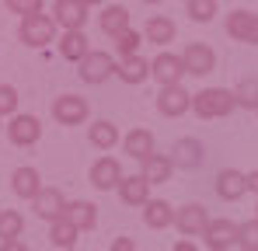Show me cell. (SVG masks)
Instances as JSON below:
<instances>
[{
    "label": "cell",
    "instance_id": "26",
    "mask_svg": "<svg viewBox=\"0 0 258 251\" xmlns=\"http://www.w3.org/2000/svg\"><path fill=\"white\" fill-rule=\"evenodd\" d=\"M77 237H81V230L67 220V216H59V220H52V227H49V244L52 248H63L70 251L74 244H77Z\"/></svg>",
    "mask_w": 258,
    "mask_h": 251
},
{
    "label": "cell",
    "instance_id": "5",
    "mask_svg": "<svg viewBox=\"0 0 258 251\" xmlns=\"http://www.w3.org/2000/svg\"><path fill=\"white\" fill-rule=\"evenodd\" d=\"M87 112H91V105L81 94H59L52 101V119L59 126H81L87 119Z\"/></svg>",
    "mask_w": 258,
    "mask_h": 251
},
{
    "label": "cell",
    "instance_id": "37",
    "mask_svg": "<svg viewBox=\"0 0 258 251\" xmlns=\"http://www.w3.org/2000/svg\"><path fill=\"white\" fill-rule=\"evenodd\" d=\"M0 251H28V244H21V241H0Z\"/></svg>",
    "mask_w": 258,
    "mask_h": 251
},
{
    "label": "cell",
    "instance_id": "31",
    "mask_svg": "<svg viewBox=\"0 0 258 251\" xmlns=\"http://www.w3.org/2000/svg\"><path fill=\"white\" fill-rule=\"evenodd\" d=\"M112 45H115V52H119L122 59L140 56V32H136V28H126L122 35H115V39H112Z\"/></svg>",
    "mask_w": 258,
    "mask_h": 251
},
{
    "label": "cell",
    "instance_id": "16",
    "mask_svg": "<svg viewBox=\"0 0 258 251\" xmlns=\"http://www.w3.org/2000/svg\"><path fill=\"white\" fill-rule=\"evenodd\" d=\"M203 143L196 140V136H181L178 143L171 147V164L174 167H185V171H196V167L203 164Z\"/></svg>",
    "mask_w": 258,
    "mask_h": 251
},
{
    "label": "cell",
    "instance_id": "13",
    "mask_svg": "<svg viewBox=\"0 0 258 251\" xmlns=\"http://www.w3.org/2000/svg\"><path fill=\"white\" fill-rule=\"evenodd\" d=\"M52 14H56V25H63L67 32H84L87 25V7L81 0H56Z\"/></svg>",
    "mask_w": 258,
    "mask_h": 251
},
{
    "label": "cell",
    "instance_id": "21",
    "mask_svg": "<svg viewBox=\"0 0 258 251\" xmlns=\"http://www.w3.org/2000/svg\"><path fill=\"white\" fill-rule=\"evenodd\" d=\"M143 223L150 230H164L174 223V206H168V199H150L143 206Z\"/></svg>",
    "mask_w": 258,
    "mask_h": 251
},
{
    "label": "cell",
    "instance_id": "19",
    "mask_svg": "<svg viewBox=\"0 0 258 251\" xmlns=\"http://www.w3.org/2000/svg\"><path fill=\"white\" fill-rule=\"evenodd\" d=\"M11 189H14L18 199H35V196L42 192V178H39L35 167H18V171L11 174Z\"/></svg>",
    "mask_w": 258,
    "mask_h": 251
},
{
    "label": "cell",
    "instance_id": "3",
    "mask_svg": "<svg viewBox=\"0 0 258 251\" xmlns=\"http://www.w3.org/2000/svg\"><path fill=\"white\" fill-rule=\"evenodd\" d=\"M119 70V63L112 59V52H101V49H91L84 59H81V81L84 84H105L112 74Z\"/></svg>",
    "mask_w": 258,
    "mask_h": 251
},
{
    "label": "cell",
    "instance_id": "32",
    "mask_svg": "<svg viewBox=\"0 0 258 251\" xmlns=\"http://www.w3.org/2000/svg\"><path fill=\"white\" fill-rule=\"evenodd\" d=\"M185 7H188V18L199 21V25H206V21L216 18V0H188Z\"/></svg>",
    "mask_w": 258,
    "mask_h": 251
},
{
    "label": "cell",
    "instance_id": "27",
    "mask_svg": "<svg viewBox=\"0 0 258 251\" xmlns=\"http://www.w3.org/2000/svg\"><path fill=\"white\" fill-rule=\"evenodd\" d=\"M87 140H91V147H98V150H112V147L119 143V129L108 122V119H98V122L87 126Z\"/></svg>",
    "mask_w": 258,
    "mask_h": 251
},
{
    "label": "cell",
    "instance_id": "38",
    "mask_svg": "<svg viewBox=\"0 0 258 251\" xmlns=\"http://www.w3.org/2000/svg\"><path fill=\"white\" fill-rule=\"evenodd\" d=\"M174 251H196V244H192V241H188V237H181V241H178V244H174Z\"/></svg>",
    "mask_w": 258,
    "mask_h": 251
},
{
    "label": "cell",
    "instance_id": "18",
    "mask_svg": "<svg viewBox=\"0 0 258 251\" xmlns=\"http://www.w3.org/2000/svg\"><path fill=\"white\" fill-rule=\"evenodd\" d=\"M122 150H126L133 161H147V157H154V133L150 129H133V133H126V140H122Z\"/></svg>",
    "mask_w": 258,
    "mask_h": 251
},
{
    "label": "cell",
    "instance_id": "24",
    "mask_svg": "<svg viewBox=\"0 0 258 251\" xmlns=\"http://www.w3.org/2000/svg\"><path fill=\"white\" fill-rule=\"evenodd\" d=\"M56 45H59V56L70 59V63H81L87 52H91L87 49V32H63Z\"/></svg>",
    "mask_w": 258,
    "mask_h": 251
},
{
    "label": "cell",
    "instance_id": "11",
    "mask_svg": "<svg viewBox=\"0 0 258 251\" xmlns=\"http://www.w3.org/2000/svg\"><path fill=\"white\" fill-rule=\"evenodd\" d=\"M188 108H192V94H188L181 84H174V87H161V94H157V112H161V115L178 119V115H185Z\"/></svg>",
    "mask_w": 258,
    "mask_h": 251
},
{
    "label": "cell",
    "instance_id": "36",
    "mask_svg": "<svg viewBox=\"0 0 258 251\" xmlns=\"http://www.w3.org/2000/svg\"><path fill=\"white\" fill-rule=\"evenodd\" d=\"M112 251H136V241L133 237H115L112 241Z\"/></svg>",
    "mask_w": 258,
    "mask_h": 251
},
{
    "label": "cell",
    "instance_id": "29",
    "mask_svg": "<svg viewBox=\"0 0 258 251\" xmlns=\"http://www.w3.org/2000/svg\"><path fill=\"white\" fill-rule=\"evenodd\" d=\"M25 216L18 209H0V241H21Z\"/></svg>",
    "mask_w": 258,
    "mask_h": 251
},
{
    "label": "cell",
    "instance_id": "42",
    "mask_svg": "<svg viewBox=\"0 0 258 251\" xmlns=\"http://www.w3.org/2000/svg\"><path fill=\"white\" fill-rule=\"evenodd\" d=\"M255 220H258V209H255Z\"/></svg>",
    "mask_w": 258,
    "mask_h": 251
},
{
    "label": "cell",
    "instance_id": "20",
    "mask_svg": "<svg viewBox=\"0 0 258 251\" xmlns=\"http://www.w3.org/2000/svg\"><path fill=\"white\" fill-rule=\"evenodd\" d=\"M98 25H101V32H105L108 39H115V35H122L129 28V11L122 4H112V7H105V11L98 14Z\"/></svg>",
    "mask_w": 258,
    "mask_h": 251
},
{
    "label": "cell",
    "instance_id": "41",
    "mask_svg": "<svg viewBox=\"0 0 258 251\" xmlns=\"http://www.w3.org/2000/svg\"><path fill=\"white\" fill-rule=\"evenodd\" d=\"M143 4H161V0H143Z\"/></svg>",
    "mask_w": 258,
    "mask_h": 251
},
{
    "label": "cell",
    "instance_id": "33",
    "mask_svg": "<svg viewBox=\"0 0 258 251\" xmlns=\"http://www.w3.org/2000/svg\"><path fill=\"white\" fill-rule=\"evenodd\" d=\"M237 248H241V251H258V220H255V216H251L248 223H241Z\"/></svg>",
    "mask_w": 258,
    "mask_h": 251
},
{
    "label": "cell",
    "instance_id": "14",
    "mask_svg": "<svg viewBox=\"0 0 258 251\" xmlns=\"http://www.w3.org/2000/svg\"><path fill=\"white\" fill-rule=\"evenodd\" d=\"M32 209H35V216H42V220H59L63 216V209H67V199H63V192L56 189V185H42V192L32 199Z\"/></svg>",
    "mask_w": 258,
    "mask_h": 251
},
{
    "label": "cell",
    "instance_id": "30",
    "mask_svg": "<svg viewBox=\"0 0 258 251\" xmlns=\"http://www.w3.org/2000/svg\"><path fill=\"white\" fill-rule=\"evenodd\" d=\"M234 101H237V108H255L258 112V77H248V81H241L234 87Z\"/></svg>",
    "mask_w": 258,
    "mask_h": 251
},
{
    "label": "cell",
    "instance_id": "39",
    "mask_svg": "<svg viewBox=\"0 0 258 251\" xmlns=\"http://www.w3.org/2000/svg\"><path fill=\"white\" fill-rule=\"evenodd\" d=\"M248 189L258 196V171H251V174H248Z\"/></svg>",
    "mask_w": 258,
    "mask_h": 251
},
{
    "label": "cell",
    "instance_id": "10",
    "mask_svg": "<svg viewBox=\"0 0 258 251\" xmlns=\"http://www.w3.org/2000/svg\"><path fill=\"white\" fill-rule=\"evenodd\" d=\"M227 35L237 42H248V45H258V14H251V11H230L227 14Z\"/></svg>",
    "mask_w": 258,
    "mask_h": 251
},
{
    "label": "cell",
    "instance_id": "28",
    "mask_svg": "<svg viewBox=\"0 0 258 251\" xmlns=\"http://www.w3.org/2000/svg\"><path fill=\"white\" fill-rule=\"evenodd\" d=\"M119 81L122 84H143L147 77H150V59H143V56H129V59H122L119 63Z\"/></svg>",
    "mask_w": 258,
    "mask_h": 251
},
{
    "label": "cell",
    "instance_id": "9",
    "mask_svg": "<svg viewBox=\"0 0 258 251\" xmlns=\"http://www.w3.org/2000/svg\"><path fill=\"white\" fill-rule=\"evenodd\" d=\"M91 185L98 189V192H112V189H119V181L126 178L122 174V167H119V161L115 157H98L94 164H91Z\"/></svg>",
    "mask_w": 258,
    "mask_h": 251
},
{
    "label": "cell",
    "instance_id": "6",
    "mask_svg": "<svg viewBox=\"0 0 258 251\" xmlns=\"http://www.w3.org/2000/svg\"><path fill=\"white\" fill-rule=\"evenodd\" d=\"M181 63H185V74H196V77H206L216 70V52L206 42H188L185 52H181Z\"/></svg>",
    "mask_w": 258,
    "mask_h": 251
},
{
    "label": "cell",
    "instance_id": "35",
    "mask_svg": "<svg viewBox=\"0 0 258 251\" xmlns=\"http://www.w3.org/2000/svg\"><path fill=\"white\" fill-rule=\"evenodd\" d=\"M7 11L21 14V18H32V14H42V0H7Z\"/></svg>",
    "mask_w": 258,
    "mask_h": 251
},
{
    "label": "cell",
    "instance_id": "12",
    "mask_svg": "<svg viewBox=\"0 0 258 251\" xmlns=\"http://www.w3.org/2000/svg\"><path fill=\"white\" fill-rule=\"evenodd\" d=\"M244 192H248V174H244V171L223 167V171L216 174V196H220L223 203H237Z\"/></svg>",
    "mask_w": 258,
    "mask_h": 251
},
{
    "label": "cell",
    "instance_id": "22",
    "mask_svg": "<svg viewBox=\"0 0 258 251\" xmlns=\"http://www.w3.org/2000/svg\"><path fill=\"white\" fill-rule=\"evenodd\" d=\"M63 216H67L77 230H91V227L98 223V206H94V203H87V199H77V203H67Z\"/></svg>",
    "mask_w": 258,
    "mask_h": 251
},
{
    "label": "cell",
    "instance_id": "17",
    "mask_svg": "<svg viewBox=\"0 0 258 251\" xmlns=\"http://www.w3.org/2000/svg\"><path fill=\"white\" fill-rule=\"evenodd\" d=\"M119 196H122V203L126 206H147L150 203V181L143 178V174H126L122 181H119Z\"/></svg>",
    "mask_w": 258,
    "mask_h": 251
},
{
    "label": "cell",
    "instance_id": "4",
    "mask_svg": "<svg viewBox=\"0 0 258 251\" xmlns=\"http://www.w3.org/2000/svg\"><path fill=\"white\" fill-rule=\"evenodd\" d=\"M174 227L185 237H203L206 227H210V213H206L203 203H185V206L174 209Z\"/></svg>",
    "mask_w": 258,
    "mask_h": 251
},
{
    "label": "cell",
    "instance_id": "34",
    "mask_svg": "<svg viewBox=\"0 0 258 251\" xmlns=\"http://www.w3.org/2000/svg\"><path fill=\"white\" fill-rule=\"evenodd\" d=\"M18 112V91L11 84H0V119Z\"/></svg>",
    "mask_w": 258,
    "mask_h": 251
},
{
    "label": "cell",
    "instance_id": "1",
    "mask_svg": "<svg viewBox=\"0 0 258 251\" xmlns=\"http://www.w3.org/2000/svg\"><path fill=\"white\" fill-rule=\"evenodd\" d=\"M192 108L199 119H223L237 108V101H234V91L227 87H203L199 94H192Z\"/></svg>",
    "mask_w": 258,
    "mask_h": 251
},
{
    "label": "cell",
    "instance_id": "23",
    "mask_svg": "<svg viewBox=\"0 0 258 251\" xmlns=\"http://www.w3.org/2000/svg\"><path fill=\"white\" fill-rule=\"evenodd\" d=\"M174 21L171 18H164V14H154L147 25H143V39L154 42V45H168V42H174Z\"/></svg>",
    "mask_w": 258,
    "mask_h": 251
},
{
    "label": "cell",
    "instance_id": "40",
    "mask_svg": "<svg viewBox=\"0 0 258 251\" xmlns=\"http://www.w3.org/2000/svg\"><path fill=\"white\" fill-rule=\"evenodd\" d=\"M81 4H84V7H91V4H101V0H81Z\"/></svg>",
    "mask_w": 258,
    "mask_h": 251
},
{
    "label": "cell",
    "instance_id": "8",
    "mask_svg": "<svg viewBox=\"0 0 258 251\" xmlns=\"http://www.w3.org/2000/svg\"><path fill=\"white\" fill-rule=\"evenodd\" d=\"M237 234H241V223H234V220H210V227H206V248L210 251H227L237 244Z\"/></svg>",
    "mask_w": 258,
    "mask_h": 251
},
{
    "label": "cell",
    "instance_id": "7",
    "mask_svg": "<svg viewBox=\"0 0 258 251\" xmlns=\"http://www.w3.org/2000/svg\"><path fill=\"white\" fill-rule=\"evenodd\" d=\"M150 77L161 84V87H174V84H181V77H185V63H181V56H174V52H161V56H154V59H150Z\"/></svg>",
    "mask_w": 258,
    "mask_h": 251
},
{
    "label": "cell",
    "instance_id": "2",
    "mask_svg": "<svg viewBox=\"0 0 258 251\" xmlns=\"http://www.w3.org/2000/svg\"><path fill=\"white\" fill-rule=\"evenodd\" d=\"M18 39L25 42V45H32V49L49 45V42L56 39V18H49V14L21 18V25H18Z\"/></svg>",
    "mask_w": 258,
    "mask_h": 251
},
{
    "label": "cell",
    "instance_id": "15",
    "mask_svg": "<svg viewBox=\"0 0 258 251\" xmlns=\"http://www.w3.org/2000/svg\"><path fill=\"white\" fill-rule=\"evenodd\" d=\"M7 136H11L14 147H32V143H39V136H42V122H39L35 115H14L11 126H7Z\"/></svg>",
    "mask_w": 258,
    "mask_h": 251
},
{
    "label": "cell",
    "instance_id": "25",
    "mask_svg": "<svg viewBox=\"0 0 258 251\" xmlns=\"http://www.w3.org/2000/svg\"><path fill=\"white\" fill-rule=\"evenodd\" d=\"M171 171H174L171 154H154V157L143 161V171H140V174H143L150 185H164V181L171 178Z\"/></svg>",
    "mask_w": 258,
    "mask_h": 251
}]
</instances>
